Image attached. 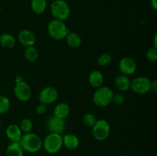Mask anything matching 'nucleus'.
Returning <instances> with one entry per match:
<instances>
[{"label":"nucleus","instance_id":"13","mask_svg":"<svg viewBox=\"0 0 157 156\" xmlns=\"http://www.w3.org/2000/svg\"><path fill=\"white\" fill-rule=\"evenodd\" d=\"M6 134L8 139L12 142H19L23 133L20 129L19 125L16 124H10L6 128Z\"/></svg>","mask_w":157,"mask_h":156},{"label":"nucleus","instance_id":"4","mask_svg":"<svg viewBox=\"0 0 157 156\" xmlns=\"http://www.w3.org/2000/svg\"><path fill=\"white\" fill-rule=\"evenodd\" d=\"M62 147V136L61 134L50 132L42 140V148L49 154H56Z\"/></svg>","mask_w":157,"mask_h":156},{"label":"nucleus","instance_id":"35","mask_svg":"<svg viewBox=\"0 0 157 156\" xmlns=\"http://www.w3.org/2000/svg\"><path fill=\"white\" fill-rule=\"evenodd\" d=\"M1 11H2V6L1 5H0V12H1Z\"/></svg>","mask_w":157,"mask_h":156},{"label":"nucleus","instance_id":"9","mask_svg":"<svg viewBox=\"0 0 157 156\" xmlns=\"http://www.w3.org/2000/svg\"><path fill=\"white\" fill-rule=\"evenodd\" d=\"M58 92L55 87H46L40 91L38 94V100L44 105H51L58 99Z\"/></svg>","mask_w":157,"mask_h":156},{"label":"nucleus","instance_id":"8","mask_svg":"<svg viewBox=\"0 0 157 156\" xmlns=\"http://www.w3.org/2000/svg\"><path fill=\"white\" fill-rule=\"evenodd\" d=\"M14 94L21 102H27L32 97V90L29 84L25 81H22L15 84L14 87Z\"/></svg>","mask_w":157,"mask_h":156},{"label":"nucleus","instance_id":"17","mask_svg":"<svg viewBox=\"0 0 157 156\" xmlns=\"http://www.w3.org/2000/svg\"><path fill=\"white\" fill-rule=\"evenodd\" d=\"M88 82L92 87L98 88V87H101L104 83V75L100 70H93L89 74Z\"/></svg>","mask_w":157,"mask_h":156},{"label":"nucleus","instance_id":"26","mask_svg":"<svg viewBox=\"0 0 157 156\" xmlns=\"http://www.w3.org/2000/svg\"><path fill=\"white\" fill-rule=\"evenodd\" d=\"M97 118L93 113H86L85 115H84L82 118V122L83 124L84 125L87 127H93V125H94L95 122L97 121Z\"/></svg>","mask_w":157,"mask_h":156},{"label":"nucleus","instance_id":"31","mask_svg":"<svg viewBox=\"0 0 157 156\" xmlns=\"http://www.w3.org/2000/svg\"><path fill=\"white\" fill-rule=\"evenodd\" d=\"M22 81H24V79H23L22 76L18 75V76H15V84H18V83H20V82H22Z\"/></svg>","mask_w":157,"mask_h":156},{"label":"nucleus","instance_id":"6","mask_svg":"<svg viewBox=\"0 0 157 156\" xmlns=\"http://www.w3.org/2000/svg\"><path fill=\"white\" fill-rule=\"evenodd\" d=\"M110 133V125L106 119H97L92 127V134L98 141H104L109 137Z\"/></svg>","mask_w":157,"mask_h":156},{"label":"nucleus","instance_id":"19","mask_svg":"<svg viewBox=\"0 0 157 156\" xmlns=\"http://www.w3.org/2000/svg\"><path fill=\"white\" fill-rule=\"evenodd\" d=\"M16 40L15 37L9 33H2L0 35V44L6 49H12L15 47Z\"/></svg>","mask_w":157,"mask_h":156},{"label":"nucleus","instance_id":"25","mask_svg":"<svg viewBox=\"0 0 157 156\" xmlns=\"http://www.w3.org/2000/svg\"><path fill=\"white\" fill-rule=\"evenodd\" d=\"M112 60H113V57H112L111 54L104 53L98 57V64L101 67H106L111 63Z\"/></svg>","mask_w":157,"mask_h":156},{"label":"nucleus","instance_id":"24","mask_svg":"<svg viewBox=\"0 0 157 156\" xmlns=\"http://www.w3.org/2000/svg\"><path fill=\"white\" fill-rule=\"evenodd\" d=\"M10 99L4 95H0V114L7 113L10 109Z\"/></svg>","mask_w":157,"mask_h":156},{"label":"nucleus","instance_id":"29","mask_svg":"<svg viewBox=\"0 0 157 156\" xmlns=\"http://www.w3.org/2000/svg\"><path fill=\"white\" fill-rule=\"evenodd\" d=\"M46 112H47V106L39 102L36 106V113L38 115H44L45 114Z\"/></svg>","mask_w":157,"mask_h":156},{"label":"nucleus","instance_id":"15","mask_svg":"<svg viewBox=\"0 0 157 156\" xmlns=\"http://www.w3.org/2000/svg\"><path fill=\"white\" fill-rule=\"evenodd\" d=\"M71 108L70 106L67 102H61L57 104L54 109L53 116L55 117H58L59 119H65L70 114Z\"/></svg>","mask_w":157,"mask_h":156},{"label":"nucleus","instance_id":"27","mask_svg":"<svg viewBox=\"0 0 157 156\" xmlns=\"http://www.w3.org/2000/svg\"><path fill=\"white\" fill-rule=\"evenodd\" d=\"M125 102V96L121 93H113V97H112V102L115 105H122Z\"/></svg>","mask_w":157,"mask_h":156},{"label":"nucleus","instance_id":"5","mask_svg":"<svg viewBox=\"0 0 157 156\" xmlns=\"http://www.w3.org/2000/svg\"><path fill=\"white\" fill-rule=\"evenodd\" d=\"M51 13L55 19L64 21L69 18L71 9L69 5L64 0H55L51 4Z\"/></svg>","mask_w":157,"mask_h":156},{"label":"nucleus","instance_id":"28","mask_svg":"<svg viewBox=\"0 0 157 156\" xmlns=\"http://www.w3.org/2000/svg\"><path fill=\"white\" fill-rule=\"evenodd\" d=\"M147 58L148 61H151V62H155L157 60V48L152 47L147 50Z\"/></svg>","mask_w":157,"mask_h":156},{"label":"nucleus","instance_id":"14","mask_svg":"<svg viewBox=\"0 0 157 156\" xmlns=\"http://www.w3.org/2000/svg\"><path fill=\"white\" fill-rule=\"evenodd\" d=\"M63 146L65 147L68 150H75L78 148L80 144V140L78 136L75 134H66L62 136Z\"/></svg>","mask_w":157,"mask_h":156},{"label":"nucleus","instance_id":"1","mask_svg":"<svg viewBox=\"0 0 157 156\" xmlns=\"http://www.w3.org/2000/svg\"><path fill=\"white\" fill-rule=\"evenodd\" d=\"M19 144L24 151L29 153H36L42 148V139L38 135L33 132L23 134Z\"/></svg>","mask_w":157,"mask_h":156},{"label":"nucleus","instance_id":"22","mask_svg":"<svg viewBox=\"0 0 157 156\" xmlns=\"http://www.w3.org/2000/svg\"><path fill=\"white\" fill-rule=\"evenodd\" d=\"M24 56L29 62H35L38 58V51L34 46L27 47L24 51Z\"/></svg>","mask_w":157,"mask_h":156},{"label":"nucleus","instance_id":"36","mask_svg":"<svg viewBox=\"0 0 157 156\" xmlns=\"http://www.w3.org/2000/svg\"><path fill=\"white\" fill-rule=\"evenodd\" d=\"M0 130H1V122H0Z\"/></svg>","mask_w":157,"mask_h":156},{"label":"nucleus","instance_id":"2","mask_svg":"<svg viewBox=\"0 0 157 156\" xmlns=\"http://www.w3.org/2000/svg\"><path fill=\"white\" fill-rule=\"evenodd\" d=\"M113 91L110 87L106 86L97 88L93 94V102L95 106L98 107H106L112 103Z\"/></svg>","mask_w":157,"mask_h":156},{"label":"nucleus","instance_id":"12","mask_svg":"<svg viewBox=\"0 0 157 156\" xmlns=\"http://www.w3.org/2000/svg\"><path fill=\"white\" fill-rule=\"evenodd\" d=\"M18 41L24 47L34 46L36 42V36L32 31L29 29H23L18 33Z\"/></svg>","mask_w":157,"mask_h":156},{"label":"nucleus","instance_id":"33","mask_svg":"<svg viewBox=\"0 0 157 156\" xmlns=\"http://www.w3.org/2000/svg\"><path fill=\"white\" fill-rule=\"evenodd\" d=\"M153 47L157 48V35H154V38H153Z\"/></svg>","mask_w":157,"mask_h":156},{"label":"nucleus","instance_id":"3","mask_svg":"<svg viewBox=\"0 0 157 156\" xmlns=\"http://www.w3.org/2000/svg\"><path fill=\"white\" fill-rule=\"evenodd\" d=\"M70 31L63 21L52 19L48 24V32L51 38L56 41L64 40Z\"/></svg>","mask_w":157,"mask_h":156},{"label":"nucleus","instance_id":"34","mask_svg":"<svg viewBox=\"0 0 157 156\" xmlns=\"http://www.w3.org/2000/svg\"><path fill=\"white\" fill-rule=\"evenodd\" d=\"M117 156H127V155H125V154H118V155Z\"/></svg>","mask_w":157,"mask_h":156},{"label":"nucleus","instance_id":"16","mask_svg":"<svg viewBox=\"0 0 157 156\" xmlns=\"http://www.w3.org/2000/svg\"><path fill=\"white\" fill-rule=\"evenodd\" d=\"M130 82L131 80L128 77V76H126L122 73L117 76L114 80L115 87L121 92H125L130 90Z\"/></svg>","mask_w":157,"mask_h":156},{"label":"nucleus","instance_id":"18","mask_svg":"<svg viewBox=\"0 0 157 156\" xmlns=\"http://www.w3.org/2000/svg\"><path fill=\"white\" fill-rule=\"evenodd\" d=\"M64 39H65L67 45L74 49L78 48L82 43V39H81V36L76 32H69Z\"/></svg>","mask_w":157,"mask_h":156},{"label":"nucleus","instance_id":"23","mask_svg":"<svg viewBox=\"0 0 157 156\" xmlns=\"http://www.w3.org/2000/svg\"><path fill=\"white\" fill-rule=\"evenodd\" d=\"M19 128L21 130L23 134L31 132L32 128H33V122L30 119H28V118L23 119L20 122Z\"/></svg>","mask_w":157,"mask_h":156},{"label":"nucleus","instance_id":"20","mask_svg":"<svg viewBox=\"0 0 157 156\" xmlns=\"http://www.w3.org/2000/svg\"><path fill=\"white\" fill-rule=\"evenodd\" d=\"M6 156H24V150L19 142H11L6 151Z\"/></svg>","mask_w":157,"mask_h":156},{"label":"nucleus","instance_id":"32","mask_svg":"<svg viewBox=\"0 0 157 156\" xmlns=\"http://www.w3.org/2000/svg\"><path fill=\"white\" fill-rule=\"evenodd\" d=\"M151 6L154 10H157V0H151Z\"/></svg>","mask_w":157,"mask_h":156},{"label":"nucleus","instance_id":"21","mask_svg":"<svg viewBox=\"0 0 157 156\" xmlns=\"http://www.w3.org/2000/svg\"><path fill=\"white\" fill-rule=\"evenodd\" d=\"M31 8L32 11L37 15L44 13L47 8V0H32Z\"/></svg>","mask_w":157,"mask_h":156},{"label":"nucleus","instance_id":"10","mask_svg":"<svg viewBox=\"0 0 157 156\" xmlns=\"http://www.w3.org/2000/svg\"><path fill=\"white\" fill-rule=\"evenodd\" d=\"M119 70L121 73L126 76L133 75L136 70V63L130 57L123 58L119 62Z\"/></svg>","mask_w":157,"mask_h":156},{"label":"nucleus","instance_id":"11","mask_svg":"<svg viewBox=\"0 0 157 156\" xmlns=\"http://www.w3.org/2000/svg\"><path fill=\"white\" fill-rule=\"evenodd\" d=\"M47 128L49 132L61 134L66 128V122L64 119H59L55 116H52L47 122Z\"/></svg>","mask_w":157,"mask_h":156},{"label":"nucleus","instance_id":"7","mask_svg":"<svg viewBox=\"0 0 157 156\" xmlns=\"http://www.w3.org/2000/svg\"><path fill=\"white\" fill-rule=\"evenodd\" d=\"M150 84L151 80L147 76H137L130 82V90H131L136 94H145L150 91Z\"/></svg>","mask_w":157,"mask_h":156},{"label":"nucleus","instance_id":"30","mask_svg":"<svg viewBox=\"0 0 157 156\" xmlns=\"http://www.w3.org/2000/svg\"><path fill=\"white\" fill-rule=\"evenodd\" d=\"M150 90L154 93L157 91V80H151V84H150Z\"/></svg>","mask_w":157,"mask_h":156}]
</instances>
